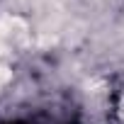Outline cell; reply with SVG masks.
Wrapping results in <instances>:
<instances>
[{
  "label": "cell",
  "mask_w": 124,
  "mask_h": 124,
  "mask_svg": "<svg viewBox=\"0 0 124 124\" xmlns=\"http://www.w3.org/2000/svg\"><path fill=\"white\" fill-rule=\"evenodd\" d=\"M29 29L20 17H5L0 20V56L12 54L27 44Z\"/></svg>",
  "instance_id": "1"
},
{
  "label": "cell",
  "mask_w": 124,
  "mask_h": 124,
  "mask_svg": "<svg viewBox=\"0 0 124 124\" xmlns=\"http://www.w3.org/2000/svg\"><path fill=\"white\" fill-rule=\"evenodd\" d=\"M8 80H10V71H8V66L3 63V56H0V88H3Z\"/></svg>",
  "instance_id": "2"
}]
</instances>
